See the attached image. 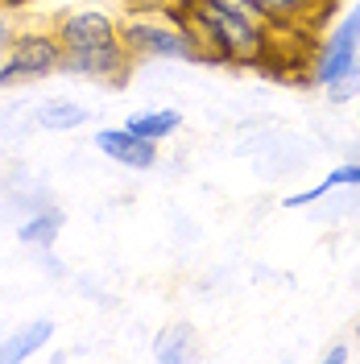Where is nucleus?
I'll return each mask as SVG.
<instances>
[{
    "instance_id": "7",
    "label": "nucleus",
    "mask_w": 360,
    "mask_h": 364,
    "mask_svg": "<svg viewBox=\"0 0 360 364\" xmlns=\"http://www.w3.org/2000/svg\"><path fill=\"white\" fill-rule=\"evenodd\" d=\"M248 13H257L270 25L273 33H290V29H315L323 21V13H332L336 0H236Z\"/></svg>"
},
{
    "instance_id": "9",
    "label": "nucleus",
    "mask_w": 360,
    "mask_h": 364,
    "mask_svg": "<svg viewBox=\"0 0 360 364\" xmlns=\"http://www.w3.org/2000/svg\"><path fill=\"white\" fill-rule=\"evenodd\" d=\"M50 336H54V323H50V318H33L29 327L13 331L9 340L0 343V364L4 360H29L33 352H42L46 343H50Z\"/></svg>"
},
{
    "instance_id": "20",
    "label": "nucleus",
    "mask_w": 360,
    "mask_h": 364,
    "mask_svg": "<svg viewBox=\"0 0 360 364\" xmlns=\"http://www.w3.org/2000/svg\"><path fill=\"white\" fill-rule=\"evenodd\" d=\"M356 340H360V323H356Z\"/></svg>"
},
{
    "instance_id": "12",
    "label": "nucleus",
    "mask_w": 360,
    "mask_h": 364,
    "mask_svg": "<svg viewBox=\"0 0 360 364\" xmlns=\"http://www.w3.org/2000/svg\"><path fill=\"white\" fill-rule=\"evenodd\" d=\"M182 124V116L174 108H154V112H133L125 120V129L137 136H145V141H162V136H174Z\"/></svg>"
},
{
    "instance_id": "4",
    "label": "nucleus",
    "mask_w": 360,
    "mask_h": 364,
    "mask_svg": "<svg viewBox=\"0 0 360 364\" xmlns=\"http://www.w3.org/2000/svg\"><path fill=\"white\" fill-rule=\"evenodd\" d=\"M360 63V4L348 9V17L315 46V58H311V83L319 87H332L336 79H344L348 70Z\"/></svg>"
},
{
    "instance_id": "13",
    "label": "nucleus",
    "mask_w": 360,
    "mask_h": 364,
    "mask_svg": "<svg viewBox=\"0 0 360 364\" xmlns=\"http://www.w3.org/2000/svg\"><path fill=\"white\" fill-rule=\"evenodd\" d=\"M58 232H63V211H58V207H46V211L29 215V220L17 228L21 245H29V249H50V245L58 240Z\"/></svg>"
},
{
    "instance_id": "16",
    "label": "nucleus",
    "mask_w": 360,
    "mask_h": 364,
    "mask_svg": "<svg viewBox=\"0 0 360 364\" xmlns=\"http://www.w3.org/2000/svg\"><path fill=\"white\" fill-rule=\"evenodd\" d=\"M125 17H158L170 0H116Z\"/></svg>"
},
{
    "instance_id": "10",
    "label": "nucleus",
    "mask_w": 360,
    "mask_h": 364,
    "mask_svg": "<svg viewBox=\"0 0 360 364\" xmlns=\"http://www.w3.org/2000/svg\"><path fill=\"white\" fill-rule=\"evenodd\" d=\"M339 186H360V161H344L339 170H332L327 178H319L315 186H307L298 195H286L282 207H307V203H315V199H323L327 191H339Z\"/></svg>"
},
{
    "instance_id": "8",
    "label": "nucleus",
    "mask_w": 360,
    "mask_h": 364,
    "mask_svg": "<svg viewBox=\"0 0 360 364\" xmlns=\"http://www.w3.org/2000/svg\"><path fill=\"white\" fill-rule=\"evenodd\" d=\"M95 149L104 158L129 166V170H154L158 166V141H145V136L129 133L125 124L120 129H100L95 133Z\"/></svg>"
},
{
    "instance_id": "11",
    "label": "nucleus",
    "mask_w": 360,
    "mask_h": 364,
    "mask_svg": "<svg viewBox=\"0 0 360 364\" xmlns=\"http://www.w3.org/2000/svg\"><path fill=\"white\" fill-rule=\"evenodd\" d=\"M195 352H199V343H195V327L191 323H174V327H166L154 340V360H162V364L191 360Z\"/></svg>"
},
{
    "instance_id": "1",
    "label": "nucleus",
    "mask_w": 360,
    "mask_h": 364,
    "mask_svg": "<svg viewBox=\"0 0 360 364\" xmlns=\"http://www.w3.org/2000/svg\"><path fill=\"white\" fill-rule=\"evenodd\" d=\"M158 17L199 38L207 50V67L261 70L273 54V29L236 0H170Z\"/></svg>"
},
{
    "instance_id": "17",
    "label": "nucleus",
    "mask_w": 360,
    "mask_h": 364,
    "mask_svg": "<svg viewBox=\"0 0 360 364\" xmlns=\"http://www.w3.org/2000/svg\"><path fill=\"white\" fill-rule=\"evenodd\" d=\"M13 38H17V33H13V21H9V9H0V58L9 54Z\"/></svg>"
},
{
    "instance_id": "5",
    "label": "nucleus",
    "mask_w": 360,
    "mask_h": 364,
    "mask_svg": "<svg viewBox=\"0 0 360 364\" xmlns=\"http://www.w3.org/2000/svg\"><path fill=\"white\" fill-rule=\"evenodd\" d=\"M54 33L63 50H100V46L120 42V21L104 9H75L54 21Z\"/></svg>"
},
{
    "instance_id": "14",
    "label": "nucleus",
    "mask_w": 360,
    "mask_h": 364,
    "mask_svg": "<svg viewBox=\"0 0 360 364\" xmlns=\"http://www.w3.org/2000/svg\"><path fill=\"white\" fill-rule=\"evenodd\" d=\"M38 124L50 129V133H67V129L88 124V108L83 104H70V100H50V104L38 108Z\"/></svg>"
},
{
    "instance_id": "3",
    "label": "nucleus",
    "mask_w": 360,
    "mask_h": 364,
    "mask_svg": "<svg viewBox=\"0 0 360 364\" xmlns=\"http://www.w3.org/2000/svg\"><path fill=\"white\" fill-rule=\"evenodd\" d=\"M63 42L50 29H21L9 54L0 58V87H17V83H29V79H46L54 70H63Z\"/></svg>"
},
{
    "instance_id": "2",
    "label": "nucleus",
    "mask_w": 360,
    "mask_h": 364,
    "mask_svg": "<svg viewBox=\"0 0 360 364\" xmlns=\"http://www.w3.org/2000/svg\"><path fill=\"white\" fill-rule=\"evenodd\" d=\"M120 42L133 58H170V63H203L207 67V50L199 46V38L166 17H125Z\"/></svg>"
},
{
    "instance_id": "15",
    "label": "nucleus",
    "mask_w": 360,
    "mask_h": 364,
    "mask_svg": "<svg viewBox=\"0 0 360 364\" xmlns=\"http://www.w3.org/2000/svg\"><path fill=\"white\" fill-rule=\"evenodd\" d=\"M356 95H360V63L348 70L344 79H336V83L327 87V100H332V104H348V100H356Z\"/></svg>"
},
{
    "instance_id": "6",
    "label": "nucleus",
    "mask_w": 360,
    "mask_h": 364,
    "mask_svg": "<svg viewBox=\"0 0 360 364\" xmlns=\"http://www.w3.org/2000/svg\"><path fill=\"white\" fill-rule=\"evenodd\" d=\"M63 70L79 75V79H95V83L120 87L129 79V70H133V54L125 50V42L100 46V50H67L63 54Z\"/></svg>"
},
{
    "instance_id": "19",
    "label": "nucleus",
    "mask_w": 360,
    "mask_h": 364,
    "mask_svg": "<svg viewBox=\"0 0 360 364\" xmlns=\"http://www.w3.org/2000/svg\"><path fill=\"white\" fill-rule=\"evenodd\" d=\"M25 4H33V0H0V9H25Z\"/></svg>"
},
{
    "instance_id": "18",
    "label": "nucleus",
    "mask_w": 360,
    "mask_h": 364,
    "mask_svg": "<svg viewBox=\"0 0 360 364\" xmlns=\"http://www.w3.org/2000/svg\"><path fill=\"white\" fill-rule=\"evenodd\" d=\"M323 360L344 364V360H348V348H344V343H336V348H327V356H323Z\"/></svg>"
}]
</instances>
